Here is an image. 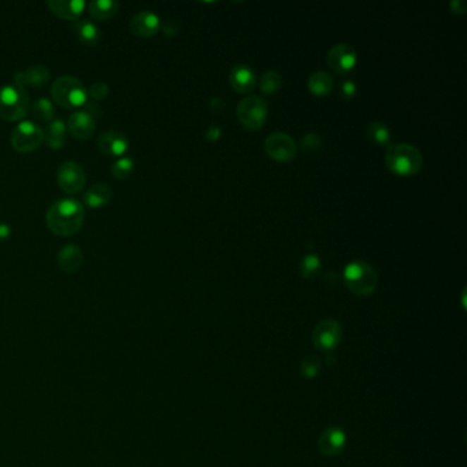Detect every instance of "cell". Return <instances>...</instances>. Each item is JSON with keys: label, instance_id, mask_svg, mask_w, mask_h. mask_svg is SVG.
Instances as JSON below:
<instances>
[{"label": "cell", "instance_id": "13", "mask_svg": "<svg viewBox=\"0 0 467 467\" xmlns=\"http://www.w3.org/2000/svg\"><path fill=\"white\" fill-rule=\"evenodd\" d=\"M347 443V436L343 429L337 426H330L325 429L318 439V451L324 456H337Z\"/></svg>", "mask_w": 467, "mask_h": 467}, {"label": "cell", "instance_id": "20", "mask_svg": "<svg viewBox=\"0 0 467 467\" xmlns=\"http://www.w3.org/2000/svg\"><path fill=\"white\" fill-rule=\"evenodd\" d=\"M44 132V142L51 150H61L66 144L68 125L62 118H54L48 122Z\"/></svg>", "mask_w": 467, "mask_h": 467}, {"label": "cell", "instance_id": "35", "mask_svg": "<svg viewBox=\"0 0 467 467\" xmlns=\"http://www.w3.org/2000/svg\"><path fill=\"white\" fill-rule=\"evenodd\" d=\"M219 136H221V129L217 125H211L210 128L206 131V138L210 141L218 140Z\"/></svg>", "mask_w": 467, "mask_h": 467}, {"label": "cell", "instance_id": "1", "mask_svg": "<svg viewBox=\"0 0 467 467\" xmlns=\"http://www.w3.org/2000/svg\"><path fill=\"white\" fill-rule=\"evenodd\" d=\"M84 218V205L77 199L63 198L51 205L46 215V224L52 233L68 237L80 232Z\"/></svg>", "mask_w": 467, "mask_h": 467}, {"label": "cell", "instance_id": "34", "mask_svg": "<svg viewBox=\"0 0 467 467\" xmlns=\"http://www.w3.org/2000/svg\"><path fill=\"white\" fill-rule=\"evenodd\" d=\"M449 6H451V10L458 16H463L466 13L467 4L466 1H463V0H452Z\"/></svg>", "mask_w": 467, "mask_h": 467}, {"label": "cell", "instance_id": "33", "mask_svg": "<svg viewBox=\"0 0 467 467\" xmlns=\"http://www.w3.org/2000/svg\"><path fill=\"white\" fill-rule=\"evenodd\" d=\"M340 94L344 99H351L353 95L356 94V85L351 80L343 81V84L340 87Z\"/></svg>", "mask_w": 467, "mask_h": 467}, {"label": "cell", "instance_id": "3", "mask_svg": "<svg viewBox=\"0 0 467 467\" xmlns=\"http://www.w3.org/2000/svg\"><path fill=\"white\" fill-rule=\"evenodd\" d=\"M51 96L61 107L77 110L88 102V90L78 78L73 75H61L52 84Z\"/></svg>", "mask_w": 467, "mask_h": 467}, {"label": "cell", "instance_id": "4", "mask_svg": "<svg viewBox=\"0 0 467 467\" xmlns=\"http://www.w3.org/2000/svg\"><path fill=\"white\" fill-rule=\"evenodd\" d=\"M30 100L28 91L17 84L0 88V118L7 122H18L29 114Z\"/></svg>", "mask_w": 467, "mask_h": 467}, {"label": "cell", "instance_id": "10", "mask_svg": "<svg viewBox=\"0 0 467 467\" xmlns=\"http://www.w3.org/2000/svg\"><path fill=\"white\" fill-rule=\"evenodd\" d=\"M343 337V329L334 320H324L313 330V343L320 351L329 352L339 347Z\"/></svg>", "mask_w": 467, "mask_h": 467}, {"label": "cell", "instance_id": "22", "mask_svg": "<svg viewBox=\"0 0 467 467\" xmlns=\"http://www.w3.org/2000/svg\"><path fill=\"white\" fill-rule=\"evenodd\" d=\"M113 199V189L104 183L95 184L84 195L85 206L91 209H102L107 206Z\"/></svg>", "mask_w": 467, "mask_h": 467}, {"label": "cell", "instance_id": "29", "mask_svg": "<svg viewBox=\"0 0 467 467\" xmlns=\"http://www.w3.org/2000/svg\"><path fill=\"white\" fill-rule=\"evenodd\" d=\"M320 270H321V259L314 253L307 254L301 263L302 276L305 279H313L320 273Z\"/></svg>", "mask_w": 467, "mask_h": 467}, {"label": "cell", "instance_id": "11", "mask_svg": "<svg viewBox=\"0 0 467 467\" xmlns=\"http://www.w3.org/2000/svg\"><path fill=\"white\" fill-rule=\"evenodd\" d=\"M327 66L334 73L346 74L355 68L358 62V54L350 44L339 43L327 52Z\"/></svg>", "mask_w": 467, "mask_h": 467}, {"label": "cell", "instance_id": "28", "mask_svg": "<svg viewBox=\"0 0 467 467\" xmlns=\"http://www.w3.org/2000/svg\"><path fill=\"white\" fill-rule=\"evenodd\" d=\"M135 170V161L129 157H122L111 166V174L117 180H126Z\"/></svg>", "mask_w": 467, "mask_h": 467}, {"label": "cell", "instance_id": "18", "mask_svg": "<svg viewBox=\"0 0 467 467\" xmlns=\"http://www.w3.org/2000/svg\"><path fill=\"white\" fill-rule=\"evenodd\" d=\"M47 6L54 16L68 21L80 20L81 14L87 8V3L84 0H49Z\"/></svg>", "mask_w": 467, "mask_h": 467}, {"label": "cell", "instance_id": "30", "mask_svg": "<svg viewBox=\"0 0 467 467\" xmlns=\"http://www.w3.org/2000/svg\"><path fill=\"white\" fill-rule=\"evenodd\" d=\"M320 370H321V359L318 356L308 355L302 360L301 374L305 378H308V380L315 378L320 373Z\"/></svg>", "mask_w": 467, "mask_h": 467}, {"label": "cell", "instance_id": "16", "mask_svg": "<svg viewBox=\"0 0 467 467\" xmlns=\"http://www.w3.org/2000/svg\"><path fill=\"white\" fill-rule=\"evenodd\" d=\"M129 28L135 36L147 39L158 33L161 29V20L155 13L150 10H141L132 17Z\"/></svg>", "mask_w": 467, "mask_h": 467}, {"label": "cell", "instance_id": "12", "mask_svg": "<svg viewBox=\"0 0 467 467\" xmlns=\"http://www.w3.org/2000/svg\"><path fill=\"white\" fill-rule=\"evenodd\" d=\"M68 131L77 140L85 141L94 136L96 129L95 118L87 110H77L71 114L68 121Z\"/></svg>", "mask_w": 467, "mask_h": 467}, {"label": "cell", "instance_id": "25", "mask_svg": "<svg viewBox=\"0 0 467 467\" xmlns=\"http://www.w3.org/2000/svg\"><path fill=\"white\" fill-rule=\"evenodd\" d=\"M310 92L315 96H325L333 90V78L327 71H315L307 81Z\"/></svg>", "mask_w": 467, "mask_h": 467}, {"label": "cell", "instance_id": "2", "mask_svg": "<svg viewBox=\"0 0 467 467\" xmlns=\"http://www.w3.org/2000/svg\"><path fill=\"white\" fill-rule=\"evenodd\" d=\"M387 167L397 176L410 177L417 174L423 164V157L414 145L399 142L391 144L385 157Z\"/></svg>", "mask_w": 467, "mask_h": 467}, {"label": "cell", "instance_id": "8", "mask_svg": "<svg viewBox=\"0 0 467 467\" xmlns=\"http://www.w3.org/2000/svg\"><path fill=\"white\" fill-rule=\"evenodd\" d=\"M56 183L65 193L75 195L85 187L87 174L81 164L68 161L59 166L56 173Z\"/></svg>", "mask_w": 467, "mask_h": 467}, {"label": "cell", "instance_id": "17", "mask_svg": "<svg viewBox=\"0 0 467 467\" xmlns=\"http://www.w3.org/2000/svg\"><path fill=\"white\" fill-rule=\"evenodd\" d=\"M229 83L234 91L248 94L257 87V75L248 65H236L229 73Z\"/></svg>", "mask_w": 467, "mask_h": 467}, {"label": "cell", "instance_id": "7", "mask_svg": "<svg viewBox=\"0 0 467 467\" xmlns=\"http://www.w3.org/2000/svg\"><path fill=\"white\" fill-rule=\"evenodd\" d=\"M10 142L17 152L29 154L44 142V132L36 122L25 119L11 131Z\"/></svg>", "mask_w": 467, "mask_h": 467}, {"label": "cell", "instance_id": "27", "mask_svg": "<svg viewBox=\"0 0 467 467\" xmlns=\"http://www.w3.org/2000/svg\"><path fill=\"white\" fill-rule=\"evenodd\" d=\"M281 83H282V80H281V75L277 71H267L262 74L259 87H260V91L263 94H274L276 91L280 90Z\"/></svg>", "mask_w": 467, "mask_h": 467}, {"label": "cell", "instance_id": "5", "mask_svg": "<svg viewBox=\"0 0 467 467\" xmlns=\"http://www.w3.org/2000/svg\"><path fill=\"white\" fill-rule=\"evenodd\" d=\"M344 281L352 293L358 296H369L377 288L378 277L368 262L352 260L344 269Z\"/></svg>", "mask_w": 467, "mask_h": 467}, {"label": "cell", "instance_id": "9", "mask_svg": "<svg viewBox=\"0 0 467 467\" xmlns=\"http://www.w3.org/2000/svg\"><path fill=\"white\" fill-rule=\"evenodd\" d=\"M265 151L276 162H289L296 157L298 147L289 135L274 132L266 138Z\"/></svg>", "mask_w": 467, "mask_h": 467}, {"label": "cell", "instance_id": "19", "mask_svg": "<svg viewBox=\"0 0 467 467\" xmlns=\"http://www.w3.org/2000/svg\"><path fill=\"white\" fill-rule=\"evenodd\" d=\"M84 262V255L80 247L74 245V244H69L65 245L56 257V263L59 266V269L66 273V274H73L75 273L81 265Z\"/></svg>", "mask_w": 467, "mask_h": 467}, {"label": "cell", "instance_id": "24", "mask_svg": "<svg viewBox=\"0 0 467 467\" xmlns=\"http://www.w3.org/2000/svg\"><path fill=\"white\" fill-rule=\"evenodd\" d=\"M29 113L36 118L39 122L48 123L55 117V106L51 99L46 96L37 97L35 102L30 103Z\"/></svg>", "mask_w": 467, "mask_h": 467}, {"label": "cell", "instance_id": "31", "mask_svg": "<svg viewBox=\"0 0 467 467\" xmlns=\"http://www.w3.org/2000/svg\"><path fill=\"white\" fill-rule=\"evenodd\" d=\"M110 94V87L106 83L97 81L91 85V88L88 90V97L94 99L96 102L104 100Z\"/></svg>", "mask_w": 467, "mask_h": 467}, {"label": "cell", "instance_id": "23", "mask_svg": "<svg viewBox=\"0 0 467 467\" xmlns=\"http://www.w3.org/2000/svg\"><path fill=\"white\" fill-rule=\"evenodd\" d=\"M91 17L96 21H107L114 18L119 11V4L116 0H94L87 4Z\"/></svg>", "mask_w": 467, "mask_h": 467}, {"label": "cell", "instance_id": "26", "mask_svg": "<svg viewBox=\"0 0 467 467\" xmlns=\"http://www.w3.org/2000/svg\"><path fill=\"white\" fill-rule=\"evenodd\" d=\"M368 136L375 144H381V145H389V142L392 140L388 126L380 121H373L369 123Z\"/></svg>", "mask_w": 467, "mask_h": 467}, {"label": "cell", "instance_id": "21", "mask_svg": "<svg viewBox=\"0 0 467 467\" xmlns=\"http://www.w3.org/2000/svg\"><path fill=\"white\" fill-rule=\"evenodd\" d=\"M71 30L74 32V35L77 36V39L81 44L90 46V47L96 46L102 37V33H100V29L97 28V25L90 20L73 21Z\"/></svg>", "mask_w": 467, "mask_h": 467}, {"label": "cell", "instance_id": "32", "mask_svg": "<svg viewBox=\"0 0 467 467\" xmlns=\"http://www.w3.org/2000/svg\"><path fill=\"white\" fill-rule=\"evenodd\" d=\"M321 144H322V139L318 133H307L301 140V147L305 152L317 151L321 147Z\"/></svg>", "mask_w": 467, "mask_h": 467}, {"label": "cell", "instance_id": "14", "mask_svg": "<svg viewBox=\"0 0 467 467\" xmlns=\"http://www.w3.org/2000/svg\"><path fill=\"white\" fill-rule=\"evenodd\" d=\"M51 78V73L43 65H33L23 71H17L13 77V83L21 88H43Z\"/></svg>", "mask_w": 467, "mask_h": 467}, {"label": "cell", "instance_id": "15", "mask_svg": "<svg viewBox=\"0 0 467 467\" xmlns=\"http://www.w3.org/2000/svg\"><path fill=\"white\" fill-rule=\"evenodd\" d=\"M99 150L109 157L122 158L129 151V139L119 131H107L97 139Z\"/></svg>", "mask_w": 467, "mask_h": 467}, {"label": "cell", "instance_id": "6", "mask_svg": "<svg viewBox=\"0 0 467 467\" xmlns=\"http://www.w3.org/2000/svg\"><path fill=\"white\" fill-rule=\"evenodd\" d=\"M236 114L243 126L250 131H259L266 123L269 116L267 103L259 96H247L237 104Z\"/></svg>", "mask_w": 467, "mask_h": 467}, {"label": "cell", "instance_id": "36", "mask_svg": "<svg viewBox=\"0 0 467 467\" xmlns=\"http://www.w3.org/2000/svg\"><path fill=\"white\" fill-rule=\"evenodd\" d=\"M11 236V228L7 224H0V241L7 240Z\"/></svg>", "mask_w": 467, "mask_h": 467}]
</instances>
